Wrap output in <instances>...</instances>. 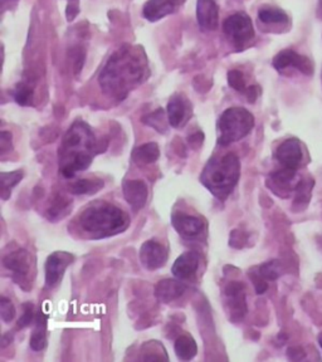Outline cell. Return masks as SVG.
Masks as SVG:
<instances>
[{"instance_id": "cell-1", "label": "cell", "mask_w": 322, "mask_h": 362, "mask_svg": "<svg viewBox=\"0 0 322 362\" xmlns=\"http://www.w3.org/2000/svg\"><path fill=\"white\" fill-rule=\"evenodd\" d=\"M149 68L143 48L125 45L113 53L100 73V86L110 96L122 100L148 77Z\"/></svg>"}, {"instance_id": "cell-2", "label": "cell", "mask_w": 322, "mask_h": 362, "mask_svg": "<svg viewBox=\"0 0 322 362\" xmlns=\"http://www.w3.org/2000/svg\"><path fill=\"white\" fill-rule=\"evenodd\" d=\"M100 150V144L90 126L83 121H76L65 135L60 146V174L71 179L77 172L89 169L93 156L102 152Z\"/></svg>"}, {"instance_id": "cell-3", "label": "cell", "mask_w": 322, "mask_h": 362, "mask_svg": "<svg viewBox=\"0 0 322 362\" xmlns=\"http://www.w3.org/2000/svg\"><path fill=\"white\" fill-rule=\"evenodd\" d=\"M128 216L121 209L108 203H96L83 210L80 225L92 239L113 237L128 229Z\"/></svg>"}, {"instance_id": "cell-4", "label": "cell", "mask_w": 322, "mask_h": 362, "mask_svg": "<svg viewBox=\"0 0 322 362\" xmlns=\"http://www.w3.org/2000/svg\"><path fill=\"white\" fill-rule=\"evenodd\" d=\"M240 161L232 152L223 157H213L205 165L200 181L217 199L225 201L238 184Z\"/></svg>"}, {"instance_id": "cell-5", "label": "cell", "mask_w": 322, "mask_h": 362, "mask_svg": "<svg viewBox=\"0 0 322 362\" xmlns=\"http://www.w3.org/2000/svg\"><path fill=\"white\" fill-rule=\"evenodd\" d=\"M255 127V116L243 107H232L223 112L218 121V144L228 146L244 139Z\"/></svg>"}, {"instance_id": "cell-6", "label": "cell", "mask_w": 322, "mask_h": 362, "mask_svg": "<svg viewBox=\"0 0 322 362\" xmlns=\"http://www.w3.org/2000/svg\"><path fill=\"white\" fill-rule=\"evenodd\" d=\"M225 33L232 41L237 49H243L255 38L252 19L246 13H235L225 19Z\"/></svg>"}, {"instance_id": "cell-7", "label": "cell", "mask_w": 322, "mask_h": 362, "mask_svg": "<svg viewBox=\"0 0 322 362\" xmlns=\"http://www.w3.org/2000/svg\"><path fill=\"white\" fill-rule=\"evenodd\" d=\"M225 307L228 310L229 319L234 324L240 322L248 312L244 284L238 281L228 283L225 289Z\"/></svg>"}, {"instance_id": "cell-8", "label": "cell", "mask_w": 322, "mask_h": 362, "mask_svg": "<svg viewBox=\"0 0 322 362\" xmlns=\"http://www.w3.org/2000/svg\"><path fill=\"white\" fill-rule=\"evenodd\" d=\"M75 257L68 251H54L45 262V286L54 287L57 286L66 272L68 266L73 263Z\"/></svg>"}, {"instance_id": "cell-9", "label": "cell", "mask_w": 322, "mask_h": 362, "mask_svg": "<svg viewBox=\"0 0 322 362\" xmlns=\"http://www.w3.org/2000/svg\"><path fill=\"white\" fill-rule=\"evenodd\" d=\"M299 183L300 181H297V170L282 168L281 170L271 174L267 185L278 196L287 198L291 192H296Z\"/></svg>"}, {"instance_id": "cell-10", "label": "cell", "mask_w": 322, "mask_h": 362, "mask_svg": "<svg viewBox=\"0 0 322 362\" xmlns=\"http://www.w3.org/2000/svg\"><path fill=\"white\" fill-rule=\"evenodd\" d=\"M275 157L282 165V168L297 170L303 160V150L300 140L288 139L284 141L276 150Z\"/></svg>"}, {"instance_id": "cell-11", "label": "cell", "mask_w": 322, "mask_h": 362, "mask_svg": "<svg viewBox=\"0 0 322 362\" xmlns=\"http://www.w3.org/2000/svg\"><path fill=\"white\" fill-rule=\"evenodd\" d=\"M140 262L148 271H157L168 262V249L157 240H148L140 248Z\"/></svg>"}, {"instance_id": "cell-12", "label": "cell", "mask_w": 322, "mask_h": 362, "mask_svg": "<svg viewBox=\"0 0 322 362\" xmlns=\"http://www.w3.org/2000/svg\"><path fill=\"white\" fill-rule=\"evenodd\" d=\"M202 257L198 251H185L172 264V272L179 281H192L199 271Z\"/></svg>"}, {"instance_id": "cell-13", "label": "cell", "mask_w": 322, "mask_h": 362, "mask_svg": "<svg viewBox=\"0 0 322 362\" xmlns=\"http://www.w3.org/2000/svg\"><path fill=\"white\" fill-rule=\"evenodd\" d=\"M273 67L279 72L288 67H293V68H297L303 74L311 76L314 73L312 62L308 60V57L293 52L291 49H286V51L278 53L277 56L273 58Z\"/></svg>"}, {"instance_id": "cell-14", "label": "cell", "mask_w": 322, "mask_h": 362, "mask_svg": "<svg viewBox=\"0 0 322 362\" xmlns=\"http://www.w3.org/2000/svg\"><path fill=\"white\" fill-rule=\"evenodd\" d=\"M172 224L181 237L189 239L200 237L204 231V223L194 215L174 213L172 215Z\"/></svg>"}, {"instance_id": "cell-15", "label": "cell", "mask_w": 322, "mask_h": 362, "mask_svg": "<svg viewBox=\"0 0 322 362\" xmlns=\"http://www.w3.org/2000/svg\"><path fill=\"white\" fill-rule=\"evenodd\" d=\"M192 113V106L184 95H174L168 104V120L172 127H180L187 122Z\"/></svg>"}, {"instance_id": "cell-16", "label": "cell", "mask_w": 322, "mask_h": 362, "mask_svg": "<svg viewBox=\"0 0 322 362\" xmlns=\"http://www.w3.org/2000/svg\"><path fill=\"white\" fill-rule=\"evenodd\" d=\"M124 196L134 212L143 209L148 201L149 190L143 180H128L122 185Z\"/></svg>"}, {"instance_id": "cell-17", "label": "cell", "mask_w": 322, "mask_h": 362, "mask_svg": "<svg viewBox=\"0 0 322 362\" xmlns=\"http://www.w3.org/2000/svg\"><path fill=\"white\" fill-rule=\"evenodd\" d=\"M196 19L202 30H217L219 24V8L216 0H198Z\"/></svg>"}, {"instance_id": "cell-18", "label": "cell", "mask_w": 322, "mask_h": 362, "mask_svg": "<svg viewBox=\"0 0 322 362\" xmlns=\"http://www.w3.org/2000/svg\"><path fill=\"white\" fill-rule=\"evenodd\" d=\"M183 0H149L143 5V16L150 22H158L176 10Z\"/></svg>"}, {"instance_id": "cell-19", "label": "cell", "mask_w": 322, "mask_h": 362, "mask_svg": "<svg viewBox=\"0 0 322 362\" xmlns=\"http://www.w3.org/2000/svg\"><path fill=\"white\" fill-rule=\"evenodd\" d=\"M3 263L9 271L13 272L15 278L19 277V281L30 273V253L24 249L9 253L5 256V258L3 259Z\"/></svg>"}, {"instance_id": "cell-20", "label": "cell", "mask_w": 322, "mask_h": 362, "mask_svg": "<svg viewBox=\"0 0 322 362\" xmlns=\"http://www.w3.org/2000/svg\"><path fill=\"white\" fill-rule=\"evenodd\" d=\"M184 292L185 286L179 280H163L155 287V297L163 303H170L178 299L184 295Z\"/></svg>"}, {"instance_id": "cell-21", "label": "cell", "mask_w": 322, "mask_h": 362, "mask_svg": "<svg viewBox=\"0 0 322 362\" xmlns=\"http://www.w3.org/2000/svg\"><path fill=\"white\" fill-rule=\"evenodd\" d=\"M30 345L33 351H42L47 345V315L42 310L38 312L36 317V330L32 333Z\"/></svg>"}, {"instance_id": "cell-22", "label": "cell", "mask_w": 322, "mask_h": 362, "mask_svg": "<svg viewBox=\"0 0 322 362\" xmlns=\"http://www.w3.org/2000/svg\"><path fill=\"white\" fill-rule=\"evenodd\" d=\"M315 186L314 179H302L296 188V198L293 203V209L296 212H302L308 207V203L312 196V189Z\"/></svg>"}, {"instance_id": "cell-23", "label": "cell", "mask_w": 322, "mask_h": 362, "mask_svg": "<svg viewBox=\"0 0 322 362\" xmlns=\"http://www.w3.org/2000/svg\"><path fill=\"white\" fill-rule=\"evenodd\" d=\"M160 156V148L157 142H148L136 148L133 152V160L139 165L155 163Z\"/></svg>"}, {"instance_id": "cell-24", "label": "cell", "mask_w": 322, "mask_h": 362, "mask_svg": "<svg viewBox=\"0 0 322 362\" xmlns=\"http://www.w3.org/2000/svg\"><path fill=\"white\" fill-rule=\"evenodd\" d=\"M175 354L183 361H190L194 359L196 352H198V346L193 337L189 335H183L175 341Z\"/></svg>"}, {"instance_id": "cell-25", "label": "cell", "mask_w": 322, "mask_h": 362, "mask_svg": "<svg viewBox=\"0 0 322 362\" xmlns=\"http://www.w3.org/2000/svg\"><path fill=\"white\" fill-rule=\"evenodd\" d=\"M101 179H81L69 186V192L75 195H92L104 188Z\"/></svg>"}, {"instance_id": "cell-26", "label": "cell", "mask_w": 322, "mask_h": 362, "mask_svg": "<svg viewBox=\"0 0 322 362\" xmlns=\"http://www.w3.org/2000/svg\"><path fill=\"white\" fill-rule=\"evenodd\" d=\"M72 207V201L65 198L63 195H56L51 207L48 209V218L52 220H58L68 214L69 207Z\"/></svg>"}, {"instance_id": "cell-27", "label": "cell", "mask_w": 322, "mask_h": 362, "mask_svg": "<svg viewBox=\"0 0 322 362\" xmlns=\"http://www.w3.org/2000/svg\"><path fill=\"white\" fill-rule=\"evenodd\" d=\"M260 21L267 24H285L288 22V16L284 10L277 8H262L258 12Z\"/></svg>"}, {"instance_id": "cell-28", "label": "cell", "mask_w": 322, "mask_h": 362, "mask_svg": "<svg viewBox=\"0 0 322 362\" xmlns=\"http://www.w3.org/2000/svg\"><path fill=\"white\" fill-rule=\"evenodd\" d=\"M24 177L22 170H15L13 172H1V196L3 199L7 200L9 198L10 190L14 188L15 185L19 184V181Z\"/></svg>"}, {"instance_id": "cell-29", "label": "cell", "mask_w": 322, "mask_h": 362, "mask_svg": "<svg viewBox=\"0 0 322 362\" xmlns=\"http://www.w3.org/2000/svg\"><path fill=\"white\" fill-rule=\"evenodd\" d=\"M257 271L266 281H276L282 275V266L279 260H276V259L263 263L257 268Z\"/></svg>"}, {"instance_id": "cell-30", "label": "cell", "mask_w": 322, "mask_h": 362, "mask_svg": "<svg viewBox=\"0 0 322 362\" xmlns=\"http://www.w3.org/2000/svg\"><path fill=\"white\" fill-rule=\"evenodd\" d=\"M14 100L21 106H30L33 101V89L28 83H19L14 89Z\"/></svg>"}, {"instance_id": "cell-31", "label": "cell", "mask_w": 322, "mask_h": 362, "mask_svg": "<svg viewBox=\"0 0 322 362\" xmlns=\"http://www.w3.org/2000/svg\"><path fill=\"white\" fill-rule=\"evenodd\" d=\"M228 84L232 87L233 89L238 91V92H243L246 93L248 87H246V80L243 73L238 71V69H232L228 72Z\"/></svg>"}, {"instance_id": "cell-32", "label": "cell", "mask_w": 322, "mask_h": 362, "mask_svg": "<svg viewBox=\"0 0 322 362\" xmlns=\"http://www.w3.org/2000/svg\"><path fill=\"white\" fill-rule=\"evenodd\" d=\"M0 315L5 324H9L15 317L14 304L7 297L0 298Z\"/></svg>"}, {"instance_id": "cell-33", "label": "cell", "mask_w": 322, "mask_h": 362, "mask_svg": "<svg viewBox=\"0 0 322 362\" xmlns=\"http://www.w3.org/2000/svg\"><path fill=\"white\" fill-rule=\"evenodd\" d=\"M143 124L150 126L152 128L157 130V124L160 125V131L164 133L166 131V126H164V111L163 110H158V111L154 112L148 115L146 117L143 119Z\"/></svg>"}, {"instance_id": "cell-34", "label": "cell", "mask_w": 322, "mask_h": 362, "mask_svg": "<svg viewBox=\"0 0 322 362\" xmlns=\"http://www.w3.org/2000/svg\"><path fill=\"white\" fill-rule=\"evenodd\" d=\"M36 319L34 312H33V304L32 303H24L23 304V315L18 319V328H25Z\"/></svg>"}, {"instance_id": "cell-35", "label": "cell", "mask_w": 322, "mask_h": 362, "mask_svg": "<svg viewBox=\"0 0 322 362\" xmlns=\"http://www.w3.org/2000/svg\"><path fill=\"white\" fill-rule=\"evenodd\" d=\"M248 275H249L251 281L253 282V284H255V293L257 295H263L268 289V282L266 281L262 275L258 273L257 269L251 271Z\"/></svg>"}, {"instance_id": "cell-36", "label": "cell", "mask_w": 322, "mask_h": 362, "mask_svg": "<svg viewBox=\"0 0 322 362\" xmlns=\"http://www.w3.org/2000/svg\"><path fill=\"white\" fill-rule=\"evenodd\" d=\"M247 242V236L243 233V231H240V230H233L232 233H231V238H229V245L231 247H233V248H242L243 245H244V243Z\"/></svg>"}, {"instance_id": "cell-37", "label": "cell", "mask_w": 322, "mask_h": 362, "mask_svg": "<svg viewBox=\"0 0 322 362\" xmlns=\"http://www.w3.org/2000/svg\"><path fill=\"white\" fill-rule=\"evenodd\" d=\"M287 356L291 361H302L306 359V354L303 351V348L300 346H295V348H290L287 350Z\"/></svg>"}, {"instance_id": "cell-38", "label": "cell", "mask_w": 322, "mask_h": 362, "mask_svg": "<svg viewBox=\"0 0 322 362\" xmlns=\"http://www.w3.org/2000/svg\"><path fill=\"white\" fill-rule=\"evenodd\" d=\"M0 150H1V154H5L12 150V133H8V131H1Z\"/></svg>"}, {"instance_id": "cell-39", "label": "cell", "mask_w": 322, "mask_h": 362, "mask_svg": "<svg viewBox=\"0 0 322 362\" xmlns=\"http://www.w3.org/2000/svg\"><path fill=\"white\" fill-rule=\"evenodd\" d=\"M78 10H80L78 0H69L67 7V19L69 22L75 19L76 15L78 14Z\"/></svg>"}, {"instance_id": "cell-40", "label": "cell", "mask_w": 322, "mask_h": 362, "mask_svg": "<svg viewBox=\"0 0 322 362\" xmlns=\"http://www.w3.org/2000/svg\"><path fill=\"white\" fill-rule=\"evenodd\" d=\"M261 95V89L258 86H252V87H248L246 91V96H247L248 101L251 104L255 102V100L258 98V96Z\"/></svg>"}, {"instance_id": "cell-41", "label": "cell", "mask_w": 322, "mask_h": 362, "mask_svg": "<svg viewBox=\"0 0 322 362\" xmlns=\"http://www.w3.org/2000/svg\"><path fill=\"white\" fill-rule=\"evenodd\" d=\"M203 139H204V136H203L202 133H195V135L189 137V144L193 148H194V144H198V146H200L203 144Z\"/></svg>"}, {"instance_id": "cell-42", "label": "cell", "mask_w": 322, "mask_h": 362, "mask_svg": "<svg viewBox=\"0 0 322 362\" xmlns=\"http://www.w3.org/2000/svg\"><path fill=\"white\" fill-rule=\"evenodd\" d=\"M13 341V333L8 332L3 336V340H1V348H5L9 343H12Z\"/></svg>"}, {"instance_id": "cell-43", "label": "cell", "mask_w": 322, "mask_h": 362, "mask_svg": "<svg viewBox=\"0 0 322 362\" xmlns=\"http://www.w3.org/2000/svg\"><path fill=\"white\" fill-rule=\"evenodd\" d=\"M317 341H319V345H320V348H321L322 350V332H320V335H319V337H317Z\"/></svg>"}, {"instance_id": "cell-44", "label": "cell", "mask_w": 322, "mask_h": 362, "mask_svg": "<svg viewBox=\"0 0 322 362\" xmlns=\"http://www.w3.org/2000/svg\"><path fill=\"white\" fill-rule=\"evenodd\" d=\"M320 10L322 12V0H320Z\"/></svg>"}]
</instances>
